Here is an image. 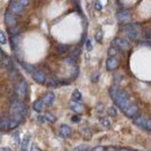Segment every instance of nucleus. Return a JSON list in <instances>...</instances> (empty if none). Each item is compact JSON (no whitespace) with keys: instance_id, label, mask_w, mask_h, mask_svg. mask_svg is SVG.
Returning <instances> with one entry per match:
<instances>
[{"instance_id":"obj_11","label":"nucleus","mask_w":151,"mask_h":151,"mask_svg":"<svg viewBox=\"0 0 151 151\" xmlns=\"http://www.w3.org/2000/svg\"><path fill=\"white\" fill-rule=\"evenodd\" d=\"M117 66H119V59L116 57H109L106 60V68H107V70L113 71Z\"/></svg>"},{"instance_id":"obj_15","label":"nucleus","mask_w":151,"mask_h":151,"mask_svg":"<svg viewBox=\"0 0 151 151\" xmlns=\"http://www.w3.org/2000/svg\"><path fill=\"white\" fill-rule=\"evenodd\" d=\"M33 77H34L35 81L38 83V84H45L47 80H48L47 77H45V75H44L43 72H41V71H36V72L33 75Z\"/></svg>"},{"instance_id":"obj_12","label":"nucleus","mask_w":151,"mask_h":151,"mask_svg":"<svg viewBox=\"0 0 151 151\" xmlns=\"http://www.w3.org/2000/svg\"><path fill=\"white\" fill-rule=\"evenodd\" d=\"M42 101H43V104H44V105H47V106L51 105V104L55 101V94H54V92H51V91L47 92L45 94L43 95Z\"/></svg>"},{"instance_id":"obj_19","label":"nucleus","mask_w":151,"mask_h":151,"mask_svg":"<svg viewBox=\"0 0 151 151\" xmlns=\"http://www.w3.org/2000/svg\"><path fill=\"white\" fill-rule=\"evenodd\" d=\"M69 106H70V108H71L73 112H76V113H81V112H83V106H81L79 102L70 101Z\"/></svg>"},{"instance_id":"obj_18","label":"nucleus","mask_w":151,"mask_h":151,"mask_svg":"<svg viewBox=\"0 0 151 151\" xmlns=\"http://www.w3.org/2000/svg\"><path fill=\"white\" fill-rule=\"evenodd\" d=\"M9 123H11V117L1 116V122H0V128H1V130L9 129Z\"/></svg>"},{"instance_id":"obj_2","label":"nucleus","mask_w":151,"mask_h":151,"mask_svg":"<svg viewBox=\"0 0 151 151\" xmlns=\"http://www.w3.org/2000/svg\"><path fill=\"white\" fill-rule=\"evenodd\" d=\"M9 113L13 120L21 122L24 117V115L27 113V109H26V105L21 101H17V102H13L11 105V109H9Z\"/></svg>"},{"instance_id":"obj_8","label":"nucleus","mask_w":151,"mask_h":151,"mask_svg":"<svg viewBox=\"0 0 151 151\" xmlns=\"http://www.w3.org/2000/svg\"><path fill=\"white\" fill-rule=\"evenodd\" d=\"M23 7L24 6H22V4L18 1V0H13V1H11L9 2V9L14 13V14H20L22 11H23Z\"/></svg>"},{"instance_id":"obj_22","label":"nucleus","mask_w":151,"mask_h":151,"mask_svg":"<svg viewBox=\"0 0 151 151\" xmlns=\"http://www.w3.org/2000/svg\"><path fill=\"white\" fill-rule=\"evenodd\" d=\"M43 101L42 100H37V101H35L34 104H33V109L35 111V112H41L42 111V108H43Z\"/></svg>"},{"instance_id":"obj_24","label":"nucleus","mask_w":151,"mask_h":151,"mask_svg":"<svg viewBox=\"0 0 151 151\" xmlns=\"http://www.w3.org/2000/svg\"><path fill=\"white\" fill-rule=\"evenodd\" d=\"M100 122L105 128H111V121L108 120V117H105V116L100 117Z\"/></svg>"},{"instance_id":"obj_34","label":"nucleus","mask_w":151,"mask_h":151,"mask_svg":"<svg viewBox=\"0 0 151 151\" xmlns=\"http://www.w3.org/2000/svg\"><path fill=\"white\" fill-rule=\"evenodd\" d=\"M0 42H1V44H6V42H7V40H6V36H5V33H4V32H1V33H0Z\"/></svg>"},{"instance_id":"obj_21","label":"nucleus","mask_w":151,"mask_h":151,"mask_svg":"<svg viewBox=\"0 0 151 151\" xmlns=\"http://www.w3.org/2000/svg\"><path fill=\"white\" fill-rule=\"evenodd\" d=\"M83 100V95L80 93L79 90H75L73 93H72V101H76V102H80Z\"/></svg>"},{"instance_id":"obj_29","label":"nucleus","mask_w":151,"mask_h":151,"mask_svg":"<svg viewBox=\"0 0 151 151\" xmlns=\"http://www.w3.org/2000/svg\"><path fill=\"white\" fill-rule=\"evenodd\" d=\"M64 62L66 63V64H69V65H72V66H76V63H75V59H72L71 57H66V58H64Z\"/></svg>"},{"instance_id":"obj_7","label":"nucleus","mask_w":151,"mask_h":151,"mask_svg":"<svg viewBox=\"0 0 151 151\" xmlns=\"http://www.w3.org/2000/svg\"><path fill=\"white\" fill-rule=\"evenodd\" d=\"M113 47L114 48L116 47V48H120V49L126 50V49L129 48V42H128L126 38L116 37V38H114V41H113Z\"/></svg>"},{"instance_id":"obj_43","label":"nucleus","mask_w":151,"mask_h":151,"mask_svg":"<svg viewBox=\"0 0 151 151\" xmlns=\"http://www.w3.org/2000/svg\"><path fill=\"white\" fill-rule=\"evenodd\" d=\"M71 120H72V122H79V121H80V117L77 116V115H75V116L71 117Z\"/></svg>"},{"instance_id":"obj_35","label":"nucleus","mask_w":151,"mask_h":151,"mask_svg":"<svg viewBox=\"0 0 151 151\" xmlns=\"http://www.w3.org/2000/svg\"><path fill=\"white\" fill-rule=\"evenodd\" d=\"M72 80L71 79H63V80H58V84L59 85H68V84H70Z\"/></svg>"},{"instance_id":"obj_6","label":"nucleus","mask_w":151,"mask_h":151,"mask_svg":"<svg viewBox=\"0 0 151 151\" xmlns=\"http://www.w3.org/2000/svg\"><path fill=\"white\" fill-rule=\"evenodd\" d=\"M5 21L6 23L12 28V27H15L17 26V19H15V14L11 11V9H7L5 12Z\"/></svg>"},{"instance_id":"obj_28","label":"nucleus","mask_w":151,"mask_h":151,"mask_svg":"<svg viewBox=\"0 0 151 151\" xmlns=\"http://www.w3.org/2000/svg\"><path fill=\"white\" fill-rule=\"evenodd\" d=\"M104 37V32L101 30V29H99L98 32H96V34H95V40L98 41V42H100L101 40Z\"/></svg>"},{"instance_id":"obj_37","label":"nucleus","mask_w":151,"mask_h":151,"mask_svg":"<svg viewBox=\"0 0 151 151\" xmlns=\"http://www.w3.org/2000/svg\"><path fill=\"white\" fill-rule=\"evenodd\" d=\"M87 150V147L86 145H78L77 148H75L73 151H86Z\"/></svg>"},{"instance_id":"obj_23","label":"nucleus","mask_w":151,"mask_h":151,"mask_svg":"<svg viewBox=\"0 0 151 151\" xmlns=\"http://www.w3.org/2000/svg\"><path fill=\"white\" fill-rule=\"evenodd\" d=\"M29 139H30V136L29 135H26L24 138H23V141H22V143H21V151H27Z\"/></svg>"},{"instance_id":"obj_40","label":"nucleus","mask_w":151,"mask_h":151,"mask_svg":"<svg viewBox=\"0 0 151 151\" xmlns=\"http://www.w3.org/2000/svg\"><path fill=\"white\" fill-rule=\"evenodd\" d=\"M109 115H111V116H115V115H116V109H115V107H111V108H109Z\"/></svg>"},{"instance_id":"obj_48","label":"nucleus","mask_w":151,"mask_h":151,"mask_svg":"<svg viewBox=\"0 0 151 151\" xmlns=\"http://www.w3.org/2000/svg\"><path fill=\"white\" fill-rule=\"evenodd\" d=\"M120 151H134V150H130V149H126V148H123V149H121Z\"/></svg>"},{"instance_id":"obj_27","label":"nucleus","mask_w":151,"mask_h":151,"mask_svg":"<svg viewBox=\"0 0 151 151\" xmlns=\"http://www.w3.org/2000/svg\"><path fill=\"white\" fill-rule=\"evenodd\" d=\"M45 84L48 86H57V85H59L58 84V80H56V79H48Z\"/></svg>"},{"instance_id":"obj_39","label":"nucleus","mask_w":151,"mask_h":151,"mask_svg":"<svg viewBox=\"0 0 151 151\" xmlns=\"http://www.w3.org/2000/svg\"><path fill=\"white\" fill-rule=\"evenodd\" d=\"M37 121L38 122H41V123H43V122H45V121H47V119H45V116H44V115H43V116H42V115H40V116H37Z\"/></svg>"},{"instance_id":"obj_4","label":"nucleus","mask_w":151,"mask_h":151,"mask_svg":"<svg viewBox=\"0 0 151 151\" xmlns=\"http://www.w3.org/2000/svg\"><path fill=\"white\" fill-rule=\"evenodd\" d=\"M0 52H1V66H2V69H5L6 71H9V70L12 71L13 70V63H12L11 58L5 55L4 50H1Z\"/></svg>"},{"instance_id":"obj_47","label":"nucleus","mask_w":151,"mask_h":151,"mask_svg":"<svg viewBox=\"0 0 151 151\" xmlns=\"http://www.w3.org/2000/svg\"><path fill=\"white\" fill-rule=\"evenodd\" d=\"M1 151H11L9 148H1Z\"/></svg>"},{"instance_id":"obj_10","label":"nucleus","mask_w":151,"mask_h":151,"mask_svg":"<svg viewBox=\"0 0 151 151\" xmlns=\"http://www.w3.org/2000/svg\"><path fill=\"white\" fill-rule=\"evenodd\" d=\"M9 42H11V47H12V50L14 51V54H18L19 52V45H20L19 35H12L11 38H9Z\"/></svg>"},{"instance_id":"obj_42","label":"nucleus","mask_w":151,"mask_h":151,"mask_svg":"<svg viewBox=\"0 0 151 151\" xmlns=\"http://www.w3.org/2000/svg\"><path fill=\"white\" fill-rule=\"evenodd\" d=\"M99 77H100V72H95L94 75H93V77H92V81H96V80H98V78H99Z\"/></svg>"},{"instance_id":"obj_41","label":"nucleus","mask_w":151,"mask_h":151,"mask_svg":"<svg viewBox=\"0 0 151 151\" xmlns=\"http://www.w3.org/2000/svg\"><path fill=\"white\" fill-rule=\"evenodd\" d=\"M86 48H87V50L90 51V50H92V43H91V41L90 40H87L86 41Z\"/></svg>"},{"instance_id":"obj_31","label":"nucleus","mask_w":151,"mask_h":151,"mask_svg":"<svg viewBox=\"0 0 151 151\" xmlns=\"http://www.w3.org/2000/svg\"><path fill=\"white\" fill-rule=\"evenodd\" d=\"M108 56L109 57H114L116 55V52H117V50H116V48H114V47H111L109 49H108Z\"/></svg>"},{"instance_id":"obj_20","label":"nucleus","mask_w":151,"mask_h":151,"mask_svg":"<svg viewBox=\"0 0 151 151\" xmlns=\"http://www.w3.org/2000/svg\"><path fill=\"white\" fill-rule=\"evenodd\" d=\"M69 49H70V45H68V44H57L56 45L57 54H64V52H66Z\"/></svg>"},{"instance_id":"obj_5","label":"nucleus","mask_w":151,"mask_h":151,"mask_svg":"<svg viewBox=\"0 0 151 151\" xmlns=\"http://www.w3.org/2000/svg\"><path fill=\"white\" fill-rule=\"evenodd\" d=\"M116 19L120 22H127L130 20V11L127 8H121L116 13Z\"/></svg>"},{"instance_id":"obj_3","label":"nucleus","mask_w":151,"mask_h":151,"mask_svg":"<svg viewBox=\"0 0 151 151\" xmlns=\"http://www.w3.org/2000/svg\"><path fill=\"white\" fill-rule=\"evenodd\" d=\"M134 123L137 124L138 127L145 129V130L151 132V120H149V119H145L143 116H137L134 119Z\"/></svg>"},{"instance_id":"obj_38","label":"nucleus","mask_w":151,"mask_h":151,"mask_svg":"<svg viewBox=\"0 0 151 151\" xmlns=\"http://www.w3.org/2000/svg\"><path fill=\"white\" fill-rule=\"evenodd\" d=\"M94 8L96 11H101L102 9V6H101V2H99V1H95L94 2Z\"/></svg>"},{"instance_id":"obj_36","label":"nucleus","mask_w":151,"mask_h":151,"mask_svg":"<svg viewBox=\"0 0 151 151\" xmlns=\"http://www.w3.org/2000/svg\"><path fill=\"white\" fill-rule=\"evenodd\" d=\"M127 36L130 38V40H136L138 37V33H128Z\"/></svg>"},{"instance_id":"obj_13","label":"nucleus","mask_w":151,"mask_h":151,"mask_svg":"<svg viewBox=\"0 0 151 151\" xmlns=\"http://www.w3.org/2000/svg\"><path fill=\"white\" fill-rule=\"evenodd\" d=\"M137 111H138V107H137L135 104H132L128 108H126V109L122 111V112H123L124 115H127L128 117H134V116L136 115V113H137Z\"/></svg>"},{"instance_id":"obj_9","label":"nucleus","mask_w":151,"mask_h":151,"mask_svg":"<svg viewBox=\"0 0 151 151\" xmlns=\"http://www.w3.org/2000/svg\"><path fill=\"white\" fill-rule=\"evenodd\" d=\"M15 93H18L21 96H24L27 94V83L26 80H21L15 86Z\"/></svg>"},{"instance_id":"obj_45","label":"nucleus","mask_w":151,"mask_h":151,"mask_svg":"<svg viewBox=\"0 0 151 151\" xmlns=\"http://www.w3.org/2000/svg\"><path fill=\"white\" fill-rule=\"evenodd\" d=\"M144 36L148 38H151V29H148V30L145 32V35H144Z\"/></svg>"},{"instance_id":"obj_25","label":"nucleus","mask_w":151,"mask_h":151,"mask_svg":"<svg viewBox=\"0 0 151 151\" xmlns=\"http://www.w3.org/2000/svg\"><path fill=\"white\" fill-rule=\"evenodd\" d=\"M80 52H81L80 48H79V47H77V48H75V49H73V50L71 51V54H70V57H71L72 59H77Z\"/></svg>"},{"instance_id":"obj_30","label":"nucleus","mask_w":151,"mask_h":151,"mask_svg":"<svg viewBox=\"0 0 151 151\" xmlns=\"http://www.w3.org/2000/svg\"><path fill=\"white\" fill-rule=\"evenodd\" d=\"M81 134H83V135H84V137H85V138H87V139L92 137V134H91V132H90L88 129H86V128L81 130Z\"/></svg>"},{"instance_id":"obj_46","label":"nucleus","mask_w":151,"mask_h":151,"mask_svg":"<svg viewBox=\"0 0 151 151\" xmlns=\"http://www.w3.org/2000/svg\"><path fill=\"white\" fill-rule=\"evenodd\" d=\"M20 2L22 4V6H26V5H28V4H29L27 0H20Z\"/></svg>"},{"instance_id":"obj_26","label":"nucleus","mask_w":151,"mask_h":151,"mask_svg":"<svg viewBox=\"0 0 151 151\" xmlns=\"http://www.w3.org/2000/svg\"><path fill=\"white\" fill-rule=\"evenodd\" d=\"M44 116H45L47 121H49V122H55V121H56V117H55V115H52V114L47 113V114H44Z\"/></svg>"},{"instance_id":"obj_33","label":"nucleus","mask_w":151,"mask_h":151,"mask_svg":"<svg viewBox=\"0 0 151 151\" xmlns=\"http://www.w3.org/2000/svg\"><path fill=\"white\" fill-rule=\"evenodd\" d=\"M20 134L19 132H15L14 134H13V136H12V138H13V141L15 142V143H19L20 142V136H19Z\"/></svg>"},{"instance_id":"obj_1","label":"nucleus","mask_w":151,"mask_h":151,"mask_svg":"<svg viewBox=\"0 0 151 151\" xmlns=\"http://www.w3.org/2000/svg\"><path fill=\"white\" fill-rule=\"evenodd\" d=\"M109 94H111L112 99H113L114 104H115L121 111H124L126 108H128L132 104V101L129 100L127 93L123 92V91H121V90H119L117 87H114V86L111 87V88H109Z\"/></svg>"},{"instance_id":"obj_44","label":"nucleus","mask_w":151,"mask_h":151,"mask_svg":"<svg viewBox=\"0 0 151 151\" xmlns=\"http://www.w3.org/2000/svg\"><path fill=\"white\" fill-rule=\"evenodd\" d=\"M32 151H42V150L38 148L36 144H33V145H32Z\"/></svg>"},{"instance_id":"obj_14","label":"nucleus","mask_w":151,"mask_h":151,"mask_svg":"<svg viewBox=\"0 0 151 151\" xmlns=\"http://www.w3.org/2000/svg\"><path fill=\"white\" fill-rule=\"evenodd\" d=\"M121 29L124 30L127 34L128 33H138L139 32V24H135V23H132V24H126Z\"/></svg>"},{"instance_id":"obj_32","label":"nucleus","mask_w":151,"mask_h":151,"mask_svg":"<svg viewBox=\"0 0 151 151\" xmlns=\"http://www.w3.org/2000/svg\"><path fill=\"white\" fill-rule=\"evenodd\" d=\"M8 32H9V33H12V35H14V34H15V35H18V33L20 32V28L19 27H17V28H15V27H12V28H9V29H8ZM12 35H11V36H12Z\"/></svg>"},{"instance_id":"obj_17","label":"nucleus","mask_w":151,"mask_h":151,"mask_svg":"<svg viewBox=\"0 0 151 151\" xmlns=\"http://www.w3.org/2000/svg\"><path fill=\"white\" fill-rule=\"evenodd\" d=\"M20 64H21V66L27 71V72H30V73H35L36 71H35V66L34 65H32V64H28V63H26V62H23V60H20Z\"/></svg>"},{"instance_id":"obj_16","label":"nucleus","mask_w":151,"mask_h":151,"mask_svg":"<svg viewBox=\"0 0 151 151\" xmlns=\"http://www.w3.org/2000/svg\"><path fill=\"white\" fill-rule=\"evenodd\" d=\"M59 134L60 137H69L71 135V128L68 124H62L59 127Z\"/></svg>"}]
</instances>
